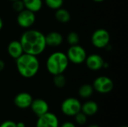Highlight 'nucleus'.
Instances as JSON below:
<instances>
[{"label":"nucleus","mask_w":128,"mask_h":127,"mask_svg":"<svg viewBox=\"0 0 128 127\" xmlns=\"http://www.w3.org/2000/svg\"><path fill=\"white\" fill-rule=\"evenodd\" d=\"M20 42L24 53L38 56L44 52L46 47L45 35L40 31L29 29L22 33Z\"/></svg>","instance_id":"1"},{"label":"nucleus","mask_w":128,"mask_h":127,"mask_svg":"<svg viewBox=\"0 0 128 127\" xmlns=\"http://www.w3.org/2000/svg\"><path fill=\"white\" fill-rule=\"evenodd\" d=\"M16 65L20 75L26 79L34 77L40 69L38 57L27 53H23L16 59Z\"/></svg>","instance_id":"2"},{"label":"nucleus","mask_w":128,"mask_h":127,"mask_svg":"<svg viewBox=\"0 0 128 127\" xmlns=\"http://www.w3.org/2000/svg\"><path fill=\"white\" fill-rule=\"evenodd\" d=\"M68 64L69 61L66 54L59 51L52 53L46 62L47 71L53 76L63 73L68 67Z\"/></svg>","instance_id":"3"},{"label":"nucleus","mask_w":128,"mask_h":127,"mask_svg":"<svg viewBox=\"0 0 128 127\" xmlns=\"http://www.w3.org/2000/svg\"><path fill=\"white\" fill-rule=\"evenodd\" d=\"M66 55L69 62L74 64H81L85 62L87 57V53L82 46L77 44L70 46L68 49Z\"/></svg>","instance_id":"4"},{"label":"nucleus","mask_w":128,"mask_h":127,"mask_svg":"<svg viewBox=\"0 0 128 127\" xmlns=\"http://www.w3.org/2000/svg\"><path fill=\"white\" fill-rule=\"evenodd\" d=\"M81 106L82 103L78 99L68 97L62 103L61 111L66 116L74 117L81 111Z\"/></svg>","instance_id":"5"},{"label":"nucleus","mask_w":128,"mask_h":127,"mask_svg":"<svg viewBox=\"0 0 128 127\" xmlns=\"http://www.w3.org/2000/svg\"><path fill=\"white\" fill-rule=\"evenodd\" d=\"M91 40L92 43L94 47L104 49L110 44V34L107 30L104 28H98L93 32Z\"/></svg>","instance_id":"6"},{"label":"nucleus","mask_w":128,"mask_h":127,"mask_svg":"<svg viewBox=\"0 0 128 127\" xmlns=\"http://www.w3.org/2000/svg\"><path fill=\"white\" fill-rule=\"evenodd\" d=\"M92 86L94 90L98 93L105 94L110 93L112 91L114 88V83L110 77L100 76L94 79Z\"/></svg>","instance_id":"7"},{"label":"nucleus","mask_w":128,"mask_h":127,"mask_svg":"<svg viewBox=\"0 0 128 127\" xmlns=\"http://www.w3.org/2000/svg\"><path fill=\"white\" fill-rule=\"evenodd\" d=\"M35 13L27 9H24L22 11L19 12L16 17L17 24L19 25V26L23 28H28L32 26L35 22Z\"/></svg>","instance_id":"8"},{"label":"nucleus","mask_w":128,"mask_h":127,"mask_svg":"<svg viewBox=\"0 0 128 127\" xmlns=\"http://www.w3.org/2000/svg\"><path fill=\"white\" fill-rule=\"evenodd\" d=\"M38 118L36 127H59L58 117L52 112H48Z\"/></svg>","instance_id":"9"},{"label":"nucleus","mask_w":128,"mask_h":127,"mask_svg":"<svg viewBox=\"0 0 128 127\" xmlns=\"http://www.w3.org/2000/svg\"><path fill=\"white\" fill-rule=\"evenodd\" d=\"M85 62L87 67L89 70L93 71H97L103 68L104 60L100 55L94 53L87 55Z\"/></svg>","instance_id":"10"},{"label":"nucleus","mask_w":128,"mask_h":127,"mask_svg":"<svg viewBox=\"0 0 128 127\" xmlns=\"http://www.w3.org/2000/svg\"><path fill=\"white\" fill-rule=\"evenodd\" d=\"M33 98L32 96L27 92H21L16 95L14 100L15 106L21 109H25L30 108V106L32 103Z\"/></svg>","instance_id":"11"},{"label":"nucleus","mask_w":128,"mask_h":127,"mask_svg":"<svg viewBox=\"0 0 128 127\" xmlns=\"http://www.w3.org/2000/svg\"><path fill=\"white\" fill-rule=\"evenodd\" d=\"M30 108L33 113L38 116L40 117L46 112H49L50 107L47 102L43 99H35L32 100V103L30 106Z\"/></svg>","instance_id":"12"},{"label":"nucleus","mask_w":128,"mask_h":127,"mask_svg":"<svg viewBox=\"0 0 128 127\" xmlns=\"http://www.w3.org/2000/svg\"><path fill=\"white\" fill-rule=\"evenodd\" d=\"M46 46L57 47L63 42V36L58 31H51L45 35Z\"/></svg>","instance_id":"13"},{"label":"nucleus","mask_w":128,"mask_h":127,"mask_svg":"<svg viewBox=\"0 0 128 127\" xmlns=\"http://www.w3.org/2000/svg\"><path fill=\"white\" fill-rule=\"evenodd\" d=\"M8 52L9 55L15 60L21 56L24 53V52L20 40L10 41L8 46Z\"/></svg>","instance_id":"14"},{"label":"nucleus","mask_w":128,"mask_h":127,"mask_svg":"<svg viewBox=\"0 0 128 127\" xmlns=\"http://www.w3.org/2000/svg\"><path fill=\"white\" fill-rule=\"evenodd\" d=\"M99 109L98 105L96 102L93 100H88L82 104L81 106V112H83L86 115L88 116H93L95 114L98 113Z\"/></svg>","instance_id":"15"},{"label":"nucleus","mask_w":128,"mask_h":127,"mask_svg":"<svg viewBox=\"0 0 128 127\" xmlns=\"http://www.w3.org/2000/svg\"><path fill=\"white\" fill-rule=\"evenodd\" d=\"M25 9L31 10L34 13L38 12L43 7L42 0H22Z\"/></svg>","instance_id":"16"},{"label":"nucleus","mask_w":128,"mask_h":127,"mask_svg":"<svg viewBox=\"0 0 128 127\" xmlns=\"http://www.w3.org/2000/svg\"><path fill=\"white\" fill-rule=\"evenodd\" d=\"M55 18L58 22L61 23H67L70 20L71 16L70 12L67 9L60 7L56 10Z\"/></svg>","instance_id":"17"},{"label":"nucleus","mask_w":128,"mask_h":127,"mask_svg":"<svg viewBox=\"0 0 128 127\" xmlns=\"http://www.w3.org/2000/svg\"><path fill=\"white\" fill-rule=\"evenodd\" d=\"M94 91V90L93 88L92 85L83 84L80 87V88L78 90V94L81 98L88 99L92 96Z\"/></svg>","instance_id":"18"},{"label":"nucleus","mask_w":128,"mask_h":127,"mask_svg":"<svg viewBox=\"0 0 128 127\" xmlns=\"http://www.w3.org/2000/svg\"><path fill=\"white\" fill-rule=\"evenodd\" d=\"M66 82H67V80H66L65 76L63 75V73L54 76L53 84L56 88H64L65 86V85H66Z\"/></svg>","instance_id":"19"},{"label":"nucleus","mask_w":128,"mask_h":127,"mask_svg":"<svg viewBox=\"0 0 128 127\" xmlns=\"http://www.w3.org/2000/svg\"><path fill=\"white\" fill-rule=\"evenodd\" d=\"M46 5L52 10H57L62 7L64 0H44Z\"/></svg>","instance_id":"20"},{"label":"nucleus","mask_w":128,"mask_h":127,"mask_svg":"<svg viewBox=\"0 0 128 127\" xmlns=\"http://www.w3.org/2000/svg\"><path fill=\"white\" fill-rule=\"evenodd\" d=\"M67 41L70 46L77 45L80 42V36L76 32L71 31L67 36Z\"/></svg>","instance_id":"21"},{"label":"nucleus","mask_w":128,"mask_h":127,"mask_svg":"<svg viewBox=\"0 0 128 127\" xmlns=\"http://www.w3.org/2000/svg\"><path fill=\"white\" fill-rule=\"evenodd\" d=\"M75 118V122L80 126L85 125L87 123L88 121V116L86 115L83 112H82L81 111L80 112H78L75 116H74Z\"/></svg>","instance_id":"22"},{"label":"nucleus","mask_w":128,"mask_h":127,"mask_svg":"<svg viewBox=\"0 0 128 127\" xmlns=\"http://www.w3.org/2000/svg\"><path fill=\"white\" fill-rule=\"evenodd\" d=\"M12 7L17 13H19V12L22 11V10H24L25 9V6H24L22 0H17V1H13Z\"/></svg>","instance_id":"23"},{"label":"nucleus","mask_w":128,"mask_h":127,"mask_svg":"<svg viewBox=\"0 0 128 127\" xmlns=\"http://www.w3.org/2000/svg\"><path fill=\"white\" fill-rule=\"evenodd\" d=\"M0 127H16V125L13 121H5L0 124Z\"/></svg>","instance_id":"24"},{"label":"nucleus","mask_w":128,"mask_h":127,"mask_svg":"<svg viewBox=\"0 0 128 127\" xmlns=\"http://www.w3.org/2000/svg\"><path fill=\"white\" fill-rule=\"evenodd\" d=\"M59 127H76V125L73 123V122H70V121H66L64 123L62 124V125Z\"/></svg>","instance_id":"25"},{"label":"nucleus","mask_w":128,"mask_h":127,"mask_svg":"<svg viewBox=\"0 0 128 127\" xmlns=\"http://www.w3.org/2000/svg\"><path fill=\"white\" fill-rule=\"evenodd\" d=\"M4 67H5V64H4V61L0 59V72L2 71L4 69Z\"/></svg>","instance_id":"26"},{"label":"nucleus","mask_w":128,"mask_h":127,"mask_svg":"<svg viewBox=\"0 0 128 127\" xmlns=\"http://www.w3.org/2000/svg\"><path fill=\"white\" fill-rule=\"evenodd\" d=\"M16 127H26L25 123L24 122H22V121H20L18 123H16Z\"/></svg>","instance_id":"27"},{"label":"nucleus","mask_w":128,"mask_h":127,"mask_svg":"<svg viewBox=\"0 0 128 127\" xmlns=\"http://www.w3.org/2000/svg\"><path fill=\"white\" fill-rule=\"evenodd\" d=\"M3 25H4L3 20H2V19L1 18V16H0V30L3 28Z\"/></svg>","instance_id":"28"},{"label":"nucleus","mask_w":128,"mask_h":127,"mask_svg":"<svg viewBox=\"0 0 128 127\" xmlns=\"http://www.w3.org/2000/svg\"><path fill=\"white\" fill-rule=\"evenodd\" d=\"M88 127H100V126H98V124H91Z\"/></svg>","instance_id":"29"},{"label":"nucleus","mask_w":128,"mask_h":127,"mask_svg":"<svg viewBox=\"0 0 128 127\" xmlns=\"http://www.w3.org/2000/svg\"><path fill=\"white\" fill-rule=\"evenodd\" d=\"M94 1H95V2H103L104 1H105V0H93Z\"/></svg>","instance_id":"30"},{"label":"nucleus","mask_w":128,"mask_h":127,"mask_svg":"<svg viewBox=\"0 0 128 127\" xmlns=\"http://www.w3.org/2000/svg\"><path fill=\"white\" fill-rule=\"evenodd\" d=\"M9 1H11L13 2V1H17V0H9Z\"/></svg>","instance_id":"31"},{"label":"nucleus","mask_w":128,"mask_h":127,"mask_svg":"<svg viewBox=\"0 0 128 127\" xmlns=\"http://www.w3.org/2000/svg\"><path fill=\"white\" fill-rule=\"evenodd\" d=\"M128 127L127 126H122V127Z\"/></svg>","instance_id":"32"}]
</instances>
